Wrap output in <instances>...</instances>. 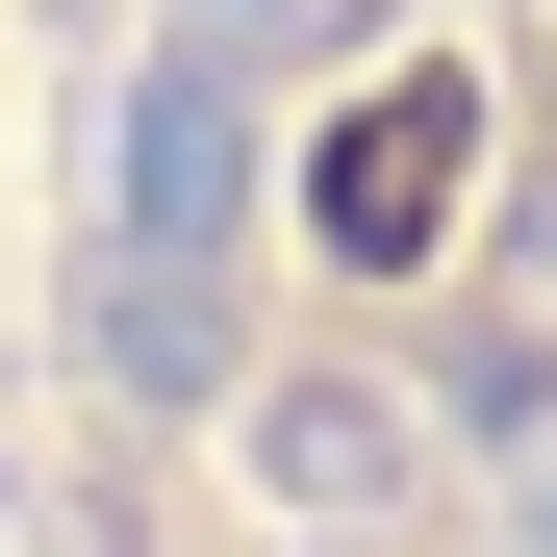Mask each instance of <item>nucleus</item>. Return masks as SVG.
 Wrapping results in <instances>:
<instances>
[{
  "instance_id": "obj_1",
  "label": "nucleus",
  "mask_w": 557,
  "mask_h": 557,
  "mask_svg": "<svg viewBox=\"0 0 557 557\" xmlns=\"http://www.w3.org/2000/svg\"><path fill=\"white\" fill-rule=\"evenodd\" d=\"M381 456H406L381 381H278V482H305V507H381Z\"/></svg>"
}]
</instances>
